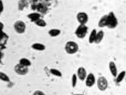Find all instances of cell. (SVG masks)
Returning <instances> with one entry per match:
<instances>
[{"instance_id": "cell-8", "label": "cell", "mask_w": 126, "mask_h": 95, "mask_svg": "<svg viewBox=\"0 0 126 95\" xmlns=\"http://www.w3.org/2000/svg\"><path fill=\"white\" fill-rule=\"evenodd\" d=\"M86 84L89 87H91L94 85L95 82V78L94 75L90 73L86 77Z\"/></svg>"}, {"instance_id": "cell-11", "label": "cell", "mask_w": 126, "mask_h": 95, "mask_svg": "<svg viewBox=\"0 0 126 95\" xmlns=\"http://www.w3.org/2000/svg\"><path fill=\"white\" fill-rule=\"evenodd\" d=\"M40 15L37 13H33L29 14L28 17L31 20V22H36L40 19Z\"/></svg>"}, {"instance_id": "cell-24", "label": "cell", "mask_w": 126, "mask_h": 95, "mask_svg": "<svg viewBox=\"0 0 126 95\" xmlns=\"http://www.w3.org/2000/svg\"><path fill=\"white\" fill-rule=\"evenodd\" d=\"M33 95H45L43 92L40 91H37L34 93Z\"/></svg>"}, {"instance_id": "cell-18", "label": "cell", "mask_w": 126, "mask_h": 95, "mask_svg": "<svg viewBox=\"0 0 126 95\" xmlns=\"http://www.w3.org/2000/svg\"><path fill=\"white\" fill-rule=\"evenodd\" d=\"M126 75V72L125 71H121L118 76L116 79V82L119 83L121 82L123 80Z\"/></svg>"}, {"instance_id": "cell-17", "label": "cell", "mask_w": 126, "mask_h": 95, "mask_svg": "<svg viewBox=\"0 0 126 95\" xmlns=\"http://www.w3.org/2000/svg\"><path fill=\"white\" fill-rule=\"evenodd\" d=\"M60 31L57 29H52L49 31V35L52 37H55L59 35L60 33Z\"/></svg>"}, {"instance_id": "cell-22", "label": "cell", "mask_w": 126, "mask_h": 95, "mask_svg": "<svg viewBox=\"0 0 126 95\" xmlns=\"http://www.w3.org/2000/svg\"><path fill=\"white\" fill-rule=\"evenodd\" d=\"M77 75L75 74H73L72 78V84L73 87H75L77 84Z\"/></svg>"}, {"instance_id": "cell-12", "label": "cell", "mask_w": 126, "mask_h": 95, "mask_svg": "<svg viewBox=\"0 0 126 95\" xmlns=\"http://www.w3.org/2000/svg\"><path fill=\"white\" fill-rule=\"evenodd\" d=\"M104 36V33L102 30H100L97 34L96 39L94 41L96 44L99 43L102 40Z\"/></svg>"}, {"instance_id": "cell-27", "label": "cell", "mask_w": 126, "mask_h": 95, "mask_svg": "<svg viewBox=\"0 0 126 95\" xmlns=\"http://www.w3.org/2000/svg\"><path fill=\"white\" fill-rule=\"evenodd\" d=\"M81 95V94H75V95Z\"/></svg>"}, {"instance_id": "cell-10", "label": "cell", "mask_w": 126, "mask_h": 95, "mask_svg": "<svg viewBox=\"0 0 126 95\" xmlns=\"http://www.w3.org/2000/svg\"><path fill=\"white\" fill-rule=\"evenodd\" d=\"M109 68L112 75L114 77H116L117 75V70L116 66L114 62L111 61L110 63Z\"/></svg>"}, {"instance_id": "cell-25", "label": "cell", "mask_w": 126, "mask_h": 95, "mask_svg": "<svg viewBox=\"0 0 126 95\" xmlns=\"http://www.w3.org/2000/svg\"><path fill=\"white\" fill-rule=\"evenodd\" d=\"M0 13H1L3 10V3L1 1H0Z\"/></svg>"}, {"instance_id": "cell-21", "label": "cell", "mask_w": 126, "mask_h": 95, "mask_svg": "<svg viewBox=\"0 0 126 95\" xmlns=\"http://www.w3.org/2000/svg\"><path fill=\"white\" fill-rule=\"evenodd\" d=\"M0 79L6 82H9L10 80L9 77L4 73L0 72Z\"/></svg>"}, {"instance_id": "cell-7", "label": "cell", "mask_w": 126, "mask_h": 95, "mask_svg": "<svg viewBox=\"0 0 126 95\" xmlns=\"http://www.w3.org/2000/svg\"><path fill=\"white\" fill-rule=\"evenodd\" d=\"M77 18L79 22L81 24L85 25L88 20L87 15L84 12H80L78 14Z\"/></svg>"}, {"instance_id": "cell-2", "label": "cell", "mask_w": 126, "mask_h": 95, "mask_svg": "<svg viewBox=\"0 0 126 95\" xmlns=\"http://www.w3.org/2000/svg\"><path fill=\"white\" fill-rule=\"evenodd\" d=\"M79 47L78 45L73 41L68 42L66 44L65 49L68 53L73 54L76 53L78 51Z\"/></svg>"}, {"instance_id": "cell-6", "label": "cell", "mask_w": 126, "mask_h": 95, "mask_svg": "<svg viewBox=\"0 0 126 95\" xmlns=\"http://www.w3.org/2000/svg\"><path fill=\"white\" fill-rule=\"evenodd\" d=\"M14 26L16 30L18 33L22 34L24 32L26 26L25 23L22 21H17L15 23Z\"/></svg>"}, {"instance_id": "cell-13", "label": "cell", "mask_w": 126, "mask_h": 95, "mask_svg": "<svg viewBox=\"0 0 126 95\" xmlns=\"http://www.w3.org/2000/svg\"><path fill=\"white\" fill-rule=\"evenodd\" d=\"M32 47L33 49L38 50H43L45 49V46L39 43H35L32 45Z\"/></svg>"}, {"instance_id": "cell-3", "label": "cell", "mask_w": 126, "mask_h": 95, "mask_svg": "<svg viewBox=\"0 0 126 95\" xmlns=\"http://www.w3.org/2000/svg\"><path fill=\"white\" fill-rule=\"evenodd\" d=\"M88 30V27L85 25L81 24L77 28L75 33L79 38H82L85 36Z\"/></svg>"}, {"instance_id": "cell-9", "label": "cell", "mask_w": 126, "mask_h": 95, "mask_svg": "<svg viewBox=\"0 0 126 95\" xmlns=\"http://www.w3.org/2000/svg\"><path fill=\"white\" fill-rule=\"evenodd\" d=\"M77 75L81 81L84 80L87 77V73L86 69L83 67H80L78 69Z\"/></svg>"}, {"instance_id": "cell-5", "label": "cell", "mask_w": 126, "mask_h": 95, "mask_svg": "<svg viewBox=\"0 0 126 95\" xmlns=\"http://www.w3.org/2000/svg\"><path fill=\"white\" fill-rule=\"evenodd\" d=\"M15 71L20 75H25L27 74L29 71L28 67L19 63L16 65L15 67Z\"/></svg>"}, {"instance_id": "cell-26", "label": "cell", "mask_w": 126, "mask_h": 95, "mask_svg": "<svg viewBox=\"0 0 126 95\" xmlns=\"http://www.w3.org/2000/svg\"><path fill=\"white\" fill-rule=\"evenodd\" d=\"M3 27V25L2 23H0V28L1 30H2Z\"/></svg>"}, {"instance_id": "cell-1", "label": "cell", "mask_w": 126, "mask_h": 95, "mask_svg": "<svg viewBox=\"0 0 126 95\" xmlns=\"http://www.w3.org/2000/svg\"><path fill=\"white\" fill-rule=\"evenodd\" d=\"M118 24V21L112 12H110L108 15H105L101 19L98 23L100 27L107 26L110 28H113Z\"/></svg>"}, {"instance_id": "cell-20", "label": "cell", "mask_w": 126, "mask_h": 95, "mask_svg": "<svg viewBox=\"0 0 126 95\" xmlns=\"http://www.w3.org/2000/svg\"><path fill=\"white\" fill-rule=\"evenodd\" d=\"M37 25L41 27H44L46 25V23L43 20L39 19L35 22Z\"/></svg>"}, {"instance_id": "cell-16", "label": "cell", "mask_w": 126, "mask_h": 95, "mask_svg": "<svg viewBox=\"0 0 126 95\" xmlns=\"http://www.w3.org/2000/svg\"><path fill=\"white\" fill-rule=\"evenodd\" d=\"M19 63L24 66L28 67L31 65V62L28 59L26 58H23L19 61Z\"/></svg>"}, {"instance_id": "cell-15", "label": "cell", "mask_w": 126, "mask_h": 95, "mask_svg": "<svg viewBox=\"0 0 126 95\" xmlns=\"http://www.w3.org/2000/svg\"><path fill=\"white\" fill-rule=\"evenodd\" d=\"M28 6V3L26 0H20L18 3V8L19 10H23L24 7H27Z\"/></svg>"}, {"instance_id": "cell-23", "label": "cell", "mask_w": 126, "mask_h": 95, "mask_svg": "<svg viewBox=\"0 0 126 95\" xmlns=\"http://www.w3.org/2000/svg\"><path fill=\"white\" fill-rule=\"evenodd\" d=\"M52 74L57 76H59L60 75V73L57 70L54 69H52L50 70Z\"/></svg>"}, {"instance_id": "cell-14", "label": "cell", "mask_w": 126, "mask_h": 95, "mask_svg": "<svg viewBox=\"0 0 126 95\" xmlns=\"http://www.w3.org/2000/svg\"><path fill=\"white\" fill-rule=\"evenodd\" d=\"M96 35V30L94 29L92 31L89 37V41L90 43L92 44L95 41Z\"/></svg>"}, {"instance_id": "cell-19", "label": "cell", "mask_w": 126, "mask_h": 95, "mask_svg": "<svg viewBox=\"0 0 126 95\" xmlns=\"http://www.w3.org/2000/svg\"><path fill=\"white\" fill-rule=\"evenodd\" d=\"M36 8L39 11L43 13L45 12L47 9L45 5L41 3L37 5H36Z\"/></svg>"}, {"instance_id": "cell-4", "label": "cell", "mask_w": 126, "mask_h": 95, "mask_svg": "<svg viewBox=\"0 0 126 95\" xmlns=\"http://www.w3.org/2000/svg\"><path fill=\"white\" fill-rule=\"evenodd\" d=\"M97 86L101 91L105 90L108 86V83L107 79L103 76L100 77L97 81Z\"/></svg>"}]
</instances>
